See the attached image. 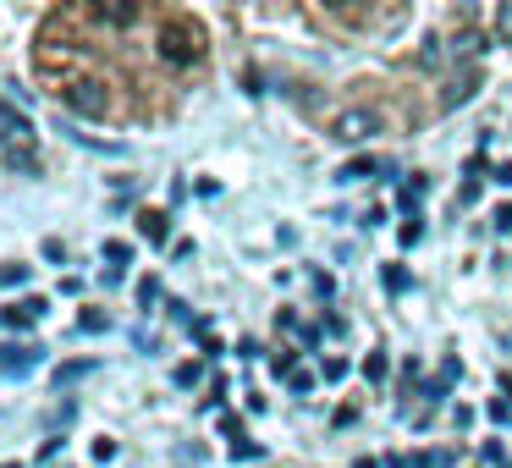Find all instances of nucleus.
<instances>
[{
    "label": "nucleus",
    "instance_id": "obj_3",
    "mask_svg": "<svg viewBox=\"0 0 512 468\" xmlns=\"http://www.w3.org/2000/svg\"><path fill=\"white\" fill-rule=\"evenodd\" d=\"M39 364H45V347H34V342H6L0 347V380H23V375H34Z\"/></svg>",
    "mask_w": 512,
    "mask_h": 468
},
{
    "label": "nucleus",
    "instance_id": "obj_2",
    "mask_svg": "<svg viewBox=\"0 0 512 468\" xmlns=\"http://www.w3.org/2000/svg\"><path fill=\"white\" fill-rule=\"evenodd\" d=\"M375 133H380V116L364 111V105L331 116V138H342V144H364V138H375Z\"/></svg>",
    "mask_w": 512,
    "mask_h": 468
},
{
    "label": "nucleus",
    "instance_id": "obj_12",
    "mask_svg": "<svg viewBox=\"0 0 512 468\" xmlns=\"http://www.w3.org/2000/svg\"><path fill=\"white\" fill-rule=\"evenodd\" d=\"M259 457H265V446H259V441H237L232 446V463H259Z\"/></svg>",
    "mask_w": 512,
    "mask_h": 468
},
{
    "label": "nucleus",
    "instance_id": "obj_23",
    "mask_svg": "<svg viewBox=\"0 0 512 468\" xmlns=\"http://www.w3.org/2000/svg\"><path fill=\"white\" fill-rule=\"evenodd\" d=\"M386 292H408V270L391 265V270H386Z\"/></svg>",
    "mask_w": 512,
    "mask_h": 468
},
{
    "label": "nucleus",
    "instance_id": "obj_6",
    "mask_svg": "<svg viewBox=\"0 0 512 468\" xmlns=\"http://www.w3.org/2000/svg\"><path fill=\"white\" fill-rule=\"evenodd\" d=\"M138 237H149V243H166V237H171V215H166V210H144V215H138Z\"/></svg>",
    "mask_w": 512,
    "mask_h": 468
},
{
    "label": "nucleus",
    "instance_id": "obj_17",
    "mask_svg": "<svg viewBox=\"0 0 512 468\" xmlns=\"http://www.w3.org/2000/svg\"><path fill=\"white\" fill-rule=\"evenodd\" d=\"M287 386L298 391V397H309V391H314V375H303V369H292V375H287Z\"/></svg>",
    "mask_w": 512,
    "mask_h": 468
},
{
    "label": "nucleus",
    "instance_id": "obj_9",
    "mask_svg": "<svg viewBox=\"0 0 512 468\" xmlns=\"http://www.w3.org/2000/svg\"><path fill=\"white\" fill-rule=\"evenodd\" d=\"M89 369H94L89 358H72V364H61V369H56V386H72V380H83Z\"/></svg>",
    "mask_w": 512,
    "mask_h": 468
},
{
    "label": "nucleus",
    "instance_id": "obj_16",
    "mask_svg": "<svg viewBox=\"0 0 512 468\" xmlns=\"http://www.w3.org/2000/svg\"><path fill=\"white\" fill-rule=\"evenodd\" d=\"M138 303H144V309H155V303H160V281H155V276L138 281Z\"/></svg>",
    "mask_w": 512,
    "mask_h": 468
},
{
    "label": "nucleus",
    "instance_id": "obj_18",
    "mask_svg": "<svg viewBox=\"0 0 512 468\" xmlns=\"http://www.w3.org/2000/svg\"><path fill=\"white\" fill-rule=\"evenodd\" d=\"M485 413H490V419H496V424H512V402H507V397H496V402H490Z\"/></svg>",
    "mask_w": 512,
    "mask_h": 468
},
{
    "label": "nucleus",
    "instance_id": "obj_15",
    "mask_svg": "<svg viewBox=\"0 0 512 468\" xmlns=\"http://www.w3.org/2000/svg\"><path fill=\"white\" fill-rule=\"evenodd\" d=\"M386 375H391L386 353H369V358H364V380H386Z\"/></svg>",
    "mask_w": 512,
    "mask_h": 468
},
{
    "label": "nucleus",
    "instance_id": "obj_26",
    "mask_svg": "<svg viewBox=\"0 0 512 468\" xmlns=\"http://www.w3.org/2000/svg\"><path fill=\"white\" fill-rule=\"evenodd\" d=\"M496 34L512 39V6H507V12H496Z\"/></svg>",
    "mask_w": 512,
    "mask_h": 468
},
{
    "label": "nucleus",
    "instance_id": "obj_27",
    "mask_svg": "<svg viewBox=\"0 0 512 468\" xmlns=\"http://www.w3.org/2000/svg\"><path fill=\"white\" fill-rule=\"evenodd\" d=\"M490 177H496V182H501V188H512V160H501V166H496V171H490Z\"/></svg>",
    "mask_w": 512,
    "mask_h": 468
},
{
    "label": "nucleus",
    "instance_id": "obj_11",
    "mask_svg": "<svg viewBox=\"0 0 512 468\" xmlns=\"http://www.w3.org/2000/svg\"><path fill=\"white\" fill-rule=\"evenodd\" d=\"M105 259H111V270H122L127 259H133V243H122V237H111V243H105Z\"/></svg>",
    "mask_w": 512,
    "mask_h": 468
},
{
    "label": "nucleus",
    "instance_id": "obj_10",
    "mask_svg": "<svg viewBox=\"0 0 512 468\" xmlns=\"http://www.w3.org/2000/svg\"><path fill=\"white\" fill-rule=\"evenodd\" d=\"M83 331H89V336H100V331H111V314H105V309H83Z\"/></svg>",
    "mask_w": 512,
    "mask_h": 468
},
{
    "label": "nucleus",
    "instance_id": "obj_4",
    "mask_svg": "<svg viewBox=\"0 0 512 468\" xmlns=\"http://www.w3.org/2000/svg\"><path fill=\"white\" fill-rule=\"evenodd\" d=\"M61 100H67L72 111H83V116H105L111 94H100V83H94V78H78V83H67V89H61Z\"/></svg>",
    "mask_w": 512,
    "mask_h": 468
},
{
    "label": "nucleus",
    "instance_id": "obj_25",
    "mask_svg": "<svg viewBox=\"0 0 512 468\" xmlns=\"http://www.w3.org/2000/svg\"><path fill=\"white\" fill-rule=\"evenodd\" d=\"M490 226H496V232H512V204H501V210L490 215Z\"/></svg>",
    "mask_w": 512,
    "mask_h": 468
},
{
    "label": "nucleus",
    "instance_id": "obj_28",
    "mask_svg": "<svg viewBox=\"0 0 512 468\" xmlns=\"http://www.w3.org/2000/svg\"><path fill=\"white\" fill-rule=\"evenodd\" d=\"M0 468H23V463H0Z\"/></svg>",
    "mask_w": 512,
    "mask_h": 468
},
{
    "label": "nucleus",
    "instance_id": "obj_19",
    "mask_svg": "<svg viewBox=\"0 0 512 468\" xmlns=\"http://www.w3.org/2000/svg\"><path fill=\"white\" fill-rule=\"evenodd\" d=\"M111 457H116V441H111V435H100V441H94V463H111Z\"/></svg>",
    "mask_w": 512,
    "mask_h": 468
},
{
    "label": "nucleus",
    "instance_id": "obj_13",
    "mask_svg": "<svg viewBox=\"0 0 512 468\" xmlns=\"http://www.w3.org/2000/svg\"><path fill=\"white\" fill-rule=\"evenodd\" d=\"M402 248H413V243H424V221H419V215H408V221H402Z\"/></svg>",
    "mask_w": 512,
    "mask_h": 468
},
{
    "label": "nucleus",
    "instance_id": "obj_14",
    "mask_svg": "<svg viewBox=\"0 0 512 468\" xmlns=\"http://www.w3.org/2000/svg\"><path fill=\"white\" fill-rule=\"evenodd\" d=\"M397 199H402V204H408V210H413V204L424 199V177H408V182H402V193H397ZM413 215H419V210H413Z\"/></svg>",
    "mask_w": 512,
    "mask_h": 468
},
{
    "label": "nucleus",
    "instance_id": "obj_8",
    "mask_svg": "<svg viewBox=\"0 0 512 468\" xmlns=\"http://www.w3.org/2000/svg\"><path fill=\"white\" fill-rule=\"evenodd\" d=\"M474 89H479V72H463V78H452V89H446V105L474 100Z\"/></svg>",
    "mask_w": 512,
    "mask_h": 468
},
{
    "label": "nucleus",
    "instance_id": "obj_21",
    "mask_svg": "<svg viewBox=\"0 0 512 468\" xmlns=\"http://www.w3.org/2000/svg\"><path fill=\"white\" fill-rule=\"evenodd\" d=\"M0 281H6V287H12V281L23 287V281H28V265H0Z\"/></svg>",
    "mask_w": 512,
    "mask_h": 468
},
{
    "label": "nucleus",
    "instance_id": "obj_20",
    "mask_svg": "<svg viewBox=\"0 0 512 468\" xmlns=\"http://www.w3.org/2000/svg\"><path fill=\"white\" fill-rule=\"evenodd\" d=\"M479 457H485V463H507V446H501V441H485V446H479Z\"/></svg>",
    "mask_w": 512,
    "mask_h": 468
},
{
    "label": "nucleus",
    "instance_id": "obj_7",
    "mask_svg": "<svg viewBox=\"0 0 512 468\" xmlns=\"http://www.w3.org/2000/svg\"><path fill=\"white\" fill-rule=\"evenodd\" d=\"M380 171H391L386 160H347V166L336 171V182H364V177H380Z\"/></svg>",
    "mask_w": 512,
    "mask_h": 468
},
{
    "label": "nucleus",
    "instance_id": "obj_22",
    "mask_svg": "<svg viewBox=\"0 0 512 468\" xmlns=\"http://www.w3.org/2000/svg\"><path fill=\"white\" fill-rule=\"evenodd\" d=\"M45 259H56V265H67V243H61V237H45Z\"/></svg>",
    "mask_w": 512,
    "mask_h": 468
},
{
    "label": "nucleus",
    "instance_id": "obj_24",
    "mask_svg": "<svg viewBox=\"0 0 512 468\" xmlns=\"http://www.w3.org/2000/svg\"><path fill=\"white\" fill-rule=\"evenodd\" d=\"M199 375H204L199 364H177V375H171V380H177V386H193V380H199Z\"/></svg>",
    "mask_w": 512,
    "mask_h": 468
},
{
    "label": "nucleus",
    "instance_id": "obj_1",
    "mask_svg": "<svg viewBox=\"0 0 512 468\" xmlns=\"http://www.w3.org/2000/svg\"><path fill=\"white\" fill-rule=\"evenodd\" d=\"M160 56L177 61V67L199 61V56H204V34H199V23H188V17H171L166 34H160Z\"/></svg>",
    "mask_w": 512,
    "mask_h": 468
},
{
    "label": "nucleus",
    "instance_id": "obj_5",
    "mask_svg": "<svg viewBox=\"0 0 512 468\" xmlns=\"http://www.w3.org/2000/svg\"><path fill=\"white\" fill-rule=\"evenodd\" d=\"M28 138H34L28 116H17L12 105H0V144H6V149H28Z\"/></svg>",
    "mask_w": 512,
    "mask_h": 468
}]
</instances>
